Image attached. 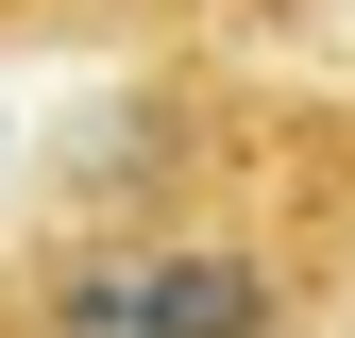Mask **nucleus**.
I'll return each mask as SVG.
<instances>
[{"mask_svg":"<svg viewBox=\"0 0 355 338\" xmlns=\"http://www.w3.org/2000/svg\"><path fill=\"white\" fill-rule=\"evenodd\" d=\"M0 338H288V271L254 237L85 220V237L34 254V287L0 305Z\"/></svg>","mask_w":355,"mask_h":338,"instance_id":"obj_1","label":"nucleus"},{"mask_svg":"<svg viewBox=\"0 0 355 338\" xmlns=\"http://www.w3.org/2000/svg\"><path fill=\"white\" fill-rule=\"evenodd\" d=\"M0 17H17V0H0Z\"/></svg>","mask_w":355,"mask_h":338,"instance_id":"obj_2","label":"nucleus"}]
</instances>
